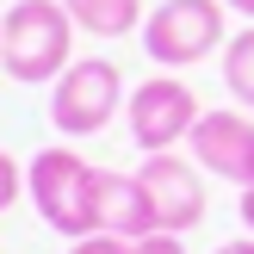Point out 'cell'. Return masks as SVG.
<instances>
[{
	"mask_svg": "<svg viewBox=\"0 0 254 254\" xmlns=\"http://www.w3.org/2000/svg\"><path fill=\"white\" fill-rule=\"evenodd\" d=\"M68 50H74V19L62 0H12L6 19H0V68L12 81L37 87V81H56L68 68Z\"/></svg>",
	"mask_w": 254,
	"mask_h": 254,
	"instance_id": "cell-1",
	"label": "cell"
},
{
	"mask_svg": "<svg viewBox=\"0 0 254 254\" xmlns=\"http://www.w3.org/2000/svg\"><path fill=\"white\" fill-rule=\"evenodd\" d=\"M93 174H99V168L81 161L68 143L37 149V155H31V168H25V192H31L44 230L68 236V242L99 236V223H93Z\"/></svg>",
	"mask_w": 254,
	"mask_h": 254,
	"instance_id": "cell-2",
	"label": "cell"
},
{
	"mask_svg": "<svg viewBox=\"0 0 254 254\" xmlns=\"http://www.w3.org/2000/svg\"><path fill=\"white\" fill-rule=\"evenodd\" d=\"M118 106H124V74H118V62H106V56H74L68 68L50 81V124H56L62 136H99L112 118H118Z\"/></svg>",
	"mask_w": 254,
	"mask_h": 254,
	"instance_id": "cell-3",
	"label": "cell"
},
{
	"mask_svg": "<svg viewBox=\"0 0 254 254\" xmlns=\"http://www.w3.org/2000/svg\"><path fill=\"white\" fill-rule=\"evenodd\" d=\"M223 44V0H161L143 19V50L155 68L180 74Z\"/></svg>",
	"mask_w": 254,
	"mask_h": 254,
	"instance_id": "cell-4",
	"label": "cell"
},
{
	"mask_svg": "<svg viewBox=\"0 0 254 254\" xmlns=\"http://www.w3.org/2000/svg\"><path fill=\"white\" fill-rule=\"evenodd\" d=\"M205 118V106H198V93L186 81H174L168 68L155 74V81L130 87V99H124V130H130V143L143 149V155H161V149H180L186 136H192V124Z\"/></svg>",
	"mask_w": 254,
	"mask_h": 254,
	"instance_id": "cell-5",
	"label": "cell"
},
{
	"mask_svg": "<svg viewBox=\"0 0 254 254\" xmlns=\"http://www.w3.org/2000/svg\"><path fill=\"white\" fill-rule=\"evenodd\" d=\"M198 161L192 155H174V149H161V155H143V168H136V180H143L149 205H155V230L168 236H186L205 223V180H198Z\"/></svg>",
	"mask_w": 254,
	"mask_h": 254,
	"instance_id": "cell-6",
	"label": "cell"
},
{
	"mask_svg": "<svg viewBox=\"0 0 254 254\" xmlns=\"http://www.w3.org/2000/svg\"><path fill=\"white\" fill-rule=\"evenodd\" d=\"M192 161L230 186H254V118L248 112H205L186 136Z\"/></svg>",
	"mask_w": 254,
	"mask_h": 254,
	"instance_id": "cell-7",
	"label": "cell"
},
{
	"mask_svg": "<svg viewBox=\"0 0 254 254\" xmlns=\"http://www.w3.org/2000/svg\"><path fill=\"white\" fill-rule=\"evenodd\" d=\"M93 223H99V236H118V242L155 236V205H149L143 180L118 174V168H99L93 174Z\"/></svg>",
	"mask_w": 254,
	"mask_h": 254,
	"instance_id": "cell-8",
	"label": "cell"
},
{
	"mask_svg": "<svg viewBox=\"0 0 254 254\" xmlns=\"http://www.w3.org/2000/svg\"><path fill=\"white\" fill-rule=\"evenodd\" d=\"M74 19V31L87 37H124V31H143V0H62Z\"/></svg>",
	"mask_w": 254,
	"mask_h": 254,
	"instance_id": "cell-9",
	"label": "cell"
},
{
	"mask_svg": "<svg viewBox=\"0 0 254 254\" xmlns=\"http://www.w3.org/2000/svg\"><path fill=\"white\" fill-rule=\"evenodd\" d=\"M223 87H230V99L242 112H254V25L223 44Z\"/></svg>",
	"mask_w": 254,
	"mask_h": 254,
	"instance_id": "cell-10",
	"label": "cell"
},
{
	"mask_svg": "<svg viewBox=\"0 0 254 254\" xmlns=\"http://www.w3.org/2000/svg\"><path fill=\"white\" fill-rule=\"evenodd\" d=\"M19 192H25V168L6 155V149H0V211H12V205H19Z\"/></svg>",
	"mask_w": 254,
	"mask_h": 254,
	"instance_id": "cell-11",
	"label": "cell"
},
{
	"mask_svg": "<svg viewBox=\"0 0 254 254\" xmlns=\"http://www.w3.org/2000/svg\"><path fill=\"white\" fill-rule=\"evenodd\" d=\"M68 254H130V242H118V236H81V242H68Z\"/></svg>",
	"mask_w": 254,
	"mask_h": 254,
	"instance_id": "cell-12",
	"label": "cell"
},
{
	"mask_svg": "<svg viewBox=\"0 0 254 254\" xmlns=\"http://www.w3.org/2000/svg\"><path fill=\"white\" fill-rule=\"evenodd\" d=\"M130 254H186V242L168 236V230H155V236H143V242H130Z\"/></svg>",
	"mask_w": 254,
	"mask_h": 254,
	"instance_id": "cell-13",
	"label": "cell"
},
{
	"mask_svg": "<svg viewBox=\"0 0 254 254\" xmlns=\"http://www.w3.org/2000/svg\"><path fill=\"white\" fill-rule=\"evenodd\" d=\"M236 211H242V230L254 236V186H242V205H236Z\"/></svg>",
	"mask_w": 254,
	"mask_h": 254,
	"instance_id": "cell-14",
	"label": "cell"
},
{
	"mask_svg": "<svg viewBox=\"0 0 254 254\" xmlns=\"http://www.w3.org/2000/svg\"><path fill=\"white\" fill-rule=\"evenodd\" d=\"M217 254H254V236H236V242H223Z\"/></svg>",
	"mask_w": 254,
	"mask_h": 254,
	"instance_id": "cell-15",
	"label": "cell"
},
{
	"mask_svg": "<svg viewBox=\"0 0 254 254\" xmlns=\"http://www.w3.org/2000/svg\"><path fill=\"white\" fill-rule=\"evenodd\" d=\"M223 6H230V12H242V19L254 25V0H223Z\"/></svg>",
	"mask_w": 254,
	"mask_h": 254,
	"instance_id": "cell-16",
	"label": "cell"
}]
</instances>
